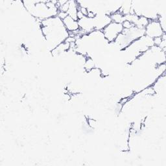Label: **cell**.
<instances>
[{
	"label": "cell",
	"mask_w": 166,
	"mask_h": 166,
	"mask_svg": "<svg viewBox=\"0 0 166 166\" xmlns=\"http://www.w3.org/2000/svg\"><path fill=\"white\" fill-rule=\"evenodd\" d=\"M62 22L66 30L69 33H72L80 29L78 21L75 20L70 16H67L65 19H64Z\"/></svg>",
	"instance_id": "obj_3"
},
{
	"label": "cell",
	"mask_w": 166,
	"mask_h": 166,
	"mask_svg": "<svg viewBox=\"0 0 166 166\" xmlns=\"http://www.w3.org/2000/svg\"><path fill=\"white\" fill-rule=\"evenodd\" d=\"M122 26L123 27V29H129L133 27H134L135 25L131 23L129 21L127 20H125L123 23H122Z\"/></svg>",
	"instance_id": "obj_6"
},
{
	"label": "cell",
	"mask_w": 166,
	"mask_h": 166,
	"mask_svg": "<svg viewBox=\"0 0 166 166\" xmlns=\"http://www.w3.org/2000/svg\"><path fill=\"white\" fill-rule=\"evenodd\" d=\"M110 17L111 18L112 22L115 23L122 24V23L125 20L124 15L118 12H115L113 14H111L110 15Z\"/></svg>",
	"instance_id": "obj_4"
},
{
	"label": "cell",
	"mask_w": 166,
	"mask_h": 166,
	"mask_svg": "<svg viewBox=\"0 0 166 166\" xmlns=\"http://www.w3.org/2000/svg\"><path fill=\"white\" fill-rule=\"evenodd\" d=\"M88 123L90 127L95 128V126L97 125V121L94 119H89L88 120Z\"/></svg>",
	"instance_id": "obj_8"
},
{
	"label": "cell",
	"mask_w": 166,
	"mask_h": 166,
	"mask_svg": "<svg viewBox=\"0 0 166 166\" xmlns=\"http://www.w3.org/2000/svg\"><path fill=\"white\" fill-rule=\"evenodd\" d=\"M153 41L154 46H159L163 40H162V39L161 36H160V37H157V38H153Z\"/></svg>",
	"instance_id": "obj_7"
},
{
	"label": "cell",
	"mask_w": 166,
	"mask_h": 166,
	"mask_svg": "<svg viewBox=\"0 0 166 166\" xmlns=\"http://www.w3.org/2000/svg\"><path fill=\"white\" fill-rule=\"evenodd\" d=\"M145 36L151 38L160 37L163 33L158 20H150L149 24L145 28Z\"/></svg>",
	"instance_id": "obj_2"
},
{
	"label": "cell",
	"mask_w": 166,
	"mask_h": 166,
	"mask_svg": "<svg viewBox=\"0 0 166 166\" xmlns=\"http://www.w3.org/2000/svg\"><path fill=\"white\" fill-rule=\"evenodd\" d=\"M67 16H68V15H67V13L61 12V11H59V12H58V15H57V16H58V18H59L61 19V20H63V19H65Z\"/></svg>",
	"instance_id": "obj_9"
},
{
	"label": "cell",
	"mask_w": 166,
	"mask_h": 166,
	"mask_svg": "<svg viewBox=\"0 0 166 166\" xmlns=\"http://www.w3.org/2000/svg\"><path fill=\"white\" fill-rule=\"evenodd\" d=\"M84 67L87 72H90L95 68V62L91 57H87L84 64Z\"/></svg>",
	"instance_id": "obj_5"
},
{
	"label": "cell",
	"mask_w": 166,
	"mask_h": 166,
	"mask_svg": "<svg viewBox=\"0 0 166 166\" xmlns=\"http://www.w3.org/2000/svg\"><path fill=\"white\" fill-rule=\"evenodd\" d=\"M123 27L121 24H118L112 22L106 25L103 30L104 38L109 42H114L116 38L122 33Z\"/></svg>",
	"instance_id": "obj_1"
}]
</instances>
